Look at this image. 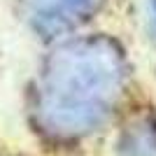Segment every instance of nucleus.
Masks as SVG:
<instances>
[{
	"label": "nucleus",
	"mask_w": 156,
	"mask_h": 156,
	"mask_svg": "<svg viewBox=\"0 0 156 156\" xmlns=\"http://www.w3.org/2000/svg\"><path fill=\"white\" fill-rule=\"evenodd\" d=\"M30 23L42 33H58L61 28L86 19L84 14L96 7V0H21Z\"/></svg>",
	"instance_id": "obj_2"
},
{
	"label": "nucleus",
	"mask_w": 156,
	"mask_h": 156,
	"mask_svg": "<svg viewBox=\"0 0 156 156\" xmlns=\"http://www.w3.org/2000/svg\"><path fill=\"white\" fill-rule=\"evenodd\" d=\"M54 56L44 72L42 112L56 130H82L107 114L121 82V58L114 44L89 40Z\"/></svg>",
	"instance_id": "obj_1"
},
{
	"label": "nucleus",
	"mask_w": 156,
	"mask_h": 156,
	"mask_svg": "<svg viewBox=\"0 0 156 156\" xmlns=\"http://www.w3.org/2000/svg\"><path fill=\"white\" fill-rule=\"evenodd\" d=\"M151 14H154V28H156V0H151Z\"/></svg>",
	"instance_id": "obj_3"
}]
</instances>
